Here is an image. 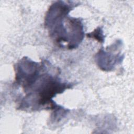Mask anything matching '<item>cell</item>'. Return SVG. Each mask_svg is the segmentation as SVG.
Returning <instances> with one entry per match:
<instances>
[{"mask_svg": "<svg viewBox=\"0 0 134 134\" xmlns=\"http://www.w3.org/2000/svg\"><path fill=\"white\" fill-rule=\"evenodd\" d=\"M47 60L41 61L40 68L19 86L26 95L21 100L18 109L38 110L42 109H58V106L52 98L72 87V84L62 83L59 77V69Z\"/></svg>", "mask_w": 134, "mask_h": 134, "instance_id": "1", "label": "cell"}, {"mask_svg": "<svg viewBox=\"0 0 134 134\" xmlns=\"http://www.w3.org/2000/svg\"><path fill=\"white\" fill-rule=\"evenodd\" d=\"M77 4L70 2L68 4L58 1L53 4L47 12L44 26L49 34L58 47L73 49L82 42L84 33L82 20L79 18L69 16V13Z\"/></svg>", "mask_w": 134, "mask_h": 134, "instance_id": "2", "label": "cell"}, {"mask_svg": "<svg viewBox=\"0 0 134 134\" xmlns=\"http://www.w3.org/2000/svg\"><path fill=\"white\" fill-rule=\"evenodd\" d=\"M87 36L88 37H93V38H95L99 42H103L104 41V36L103 35V32L101 29L99 28V30H98V28L97 29H96L93 32L87 34Z\"/></svg>", "mask_w": 134, "mask_h": 134, "instance_id": "3", "label": "cell"}]
</instances>
